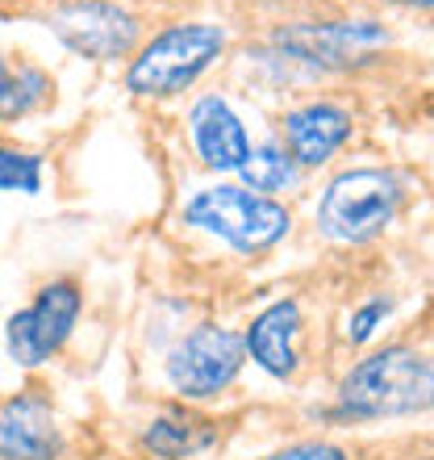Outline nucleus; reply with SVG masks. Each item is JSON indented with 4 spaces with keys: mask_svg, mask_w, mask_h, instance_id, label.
I'll list each match as a JSON object with an SVG mask.
<instances>
[{
    "mask_svg": "<svg viewBox=\"0 0 434 460\" xmlns=\"http://www.w3.org/2000/svg\"><path fill=\"white\" fill-rule=\"evenodd\" d=\"M297 335H301V305L284 297V302H272L264 314L251 318L247 327V351L251 360L272 376H292L297 373Z\"/></svg>",
    "mask_w": 434,
    "mask_h": 460,
    "instance_id": "obj_12",
    "label": "nucleus"
},
{
    "mask_svg": "<svg viewBox=\"0 0 434 460\" xmlns=\"http://www.w3.org/2000/svg\"><path fill=\"white\" fill-rule=\"evenodd\" d=\"M393 4H405V9H434V0H393Z\"/></svg>",
    "mask_w": 434,
    "mask_h": 460,
    "instance_id": "obj_19",
    "label": "nucleus"
},
{
    "mask_svg": "<svg viewBox=\"0 0 434 460\" xmlns=\"http://www.w3.org/2000/svg\"><path fill=\"white\" fill-rule=\"evenodd\" d=\"M0 189L4 193H38L42 189V159L17 146H0Z\"/></svg>",
    "mask_w": 434,
    "mask_h": 460,
    "instance_id": "obj_16",
    "label": "nucleus"
},
{
    "mask_svg": "<svg viewBox=\"0 0 434 460\" xmlns=\"http://www.w3.org/2000/svg\"><path fill=\"white\" fill-rule=\"evenodd\" d=\"M9 63H4V55H0V93H4V84H9Z\"/></svg>",
    "mask_w": 434,
    "mask_h": 460,
    "instance_id": "obj_20",
    "label": "nucleus"
},
{
    "mask_svg": "<svg viewBox=\"0 0 434 460\" xmlns=\"http://www.w3.org/2000/svg\"><path fill=\"white\" fill-rule=\"evenodd\" d=\"M50 93V80L38 67H22L17 75H9V84L0 93V118H25V113L42 105Z\"/></svg>",
    "mask_w": 434,
    "mask_h": 460,
    "instance_id": "obj_15",
    "label": "nucleus"
},
{
    "mask_svg": "<svg viewBox=\"0 0 434 460\" xmlns=\"http://www.w3.org/2000/svg\"><path fill=\"white\" fill-rule=\"evenodd\" d=\"M347 138H351V113L330 105V101H314V105L284 113V151L301 168H322Z\"/></svg>",
    "mask_w": 434,
    "mask_h": 460,
    "instance_id": "obj_11",
    "label": "nucleus"
},
{
    "mask_svg": "<svg viewBox=\"0 0 434 460\" xmlns=\"http://www.w3.org/2000/svg\"><path fill=\"white\" fill-rule=\"evenodd\" d=\"M276 47L297 63L343 72V67L368 63L380 47H388V30L380 22H297L280 25Z\"/></svg>",
    "mask_w": 434,
    "mask_h": 460,
    "instance_id": "obj_7",
    "label": "nucleus"
},
{
    "mask_svg": "<svg viewBox=\"0 0 434 460\" xmlns=\"http://www.w3.org/2000/svg\"><path fill=\"white\" fill-rule=\"evenodd\" d=\"M242 360H247V340L234 335L230 327L205 323L176 343V351L168 356V381L180 398L205 402L234 385V376L242 373Z\"/></svg>",
    "mask_w": 434,
    "mask_h": 460,
    "instance_id": "obj_5",
    "label": "nucleus"
},
{
    "mask_svg": "<svg viewBox=\"0 0 434 460\" xmlns=\"http://www.w3.org/2000/svg\"><path fill=\"white\" fill-rule=\"evenodd\" d=\"M430 373H434V364H430Z\"/></svg>",
    "mask_w": 434,
    "mask_h": 460,
    "instance_id": "obj_21",
    "label": "nucleus"
},
{
    "mask_svg": "<svg viewBox=\"0 0 434 460\" xmlns=\"http://www.w3.org/2000/svg\"><path fill=\"white\" fill-rule=\"evenodd\" d=\"M221 50H226V30L221 25H168L163 34H155L134 55L126 84L138 97H176L213 67Z\"/></svg>",
    "mask_w": 434,
    "mask_h": 460,
    "instance_id": "obj_2",
    "label": "nucleus"
},
{
    "mask_svg": "<svg viewBox=\"0 0 434 460\" xmlns=\"http://www.w3.org/2000/svg\"><path fill=\"white\" fill-rule=\"evenodd\" d=\"M47 25L72 55L92 59V63L126 59L134 50V42H138V17L126 13L121 4H108V0H75V4H63L59 13L47 17Z\"/></svg>",
    "mask_w": 434,
    "mask_h": 460,
    "instance_id": "obj_8",
    "label": "nucleus"
},
{
    "mask_svg": "<svg viewBox=\"0 0 434 460\" xmlns=\"http://www.w3.org/2000/svg\"><path fill=\"white\" fill-rule=\"evenodd\" d=\"M188 130H193V146L201 164L213 172H239L251 155V138L247 126L226 97H201L188 113Z\"/></svg>",
    "mask_w": 434,
    "mask_h": 460,
    "instance_id": "obj_10",
    "label": "nucleus"
},
{
    "mask_svg": "<svg viewBox=\"0 0 434 460\" xmlns=\"http://www.w3.org/2000/svg\"><path fill=\"white\" fill-rule=\"evenodd\" d=\"M401 181L385 168H351L326 184L317 226L334 243H368L397 218Z\"/></svg>",
    "mask_w": 434,
    "mask_h": 460,
    "instance_id": "obj_4",
    "label": "nucleus"
},
{
    "mask_svg": "<svg viewBox=\"0 0 434 460\" xmlns=\"http://www.w3.org/2000/svg\"><path fill=\"white\" fill-rule=\"evenodd\" d=\"M80 305H84V297H80L72 280H50L47 289H38L34 305L17 310L9 318V327H4L13 364H22V368L47 364L67 343L75 318H80Z\"/></svg>",
    "mask_w": 434,
    "mask_h": 460,
    "instance_id": "obj_6",
    "label": "nucleus"
},
{
    "mask_svg": "<svg viewBox=\"0 0 434 460\" xmlns=\"http://www.w3.org/2000/svg\"><path fill=\"white\" fill-rule=\"evenodd\" d=\"M426 406H434V373L413 348L372 351L338 385L343 419H397Z\"/></svg>",
    "mask_w": 434,
    "mask_h": 460,
    "instance_id": "obj_1",
    "label": "nucleus"
},
{
    "mask_svg": "<svg viewBox=\"0 0 434 460\" xmlns=\"http://www.w3.org/2000/svg\"><path fill=\"white\" fill-rule=\"evenodd\" d=\"M184 222L217 234V239L230 243L242 255L276 247L292 226L289 209L280 201H272L264 193H251V189H239V184H217V189L193 193L188 206H184Z\"/></svg>",
    "mask_w": 434,
    "mask_h": 460,
    "instance_id": "obj_3",
    "label": "nucleus"
},
{
    "mask_svg": "<svg viewBox=\"0 0 434 460\" xmlns=\"http://www.w3.org/2000/svg\"><path fill=\"white\" fill-rule=\"evenodd\" d=\"M63 436L50 402L34 389L0 406V460H59Z\"/></svg>",
    "mask_w": 434,
    "mask_h": 460,
    "instance_id": "obj_9",
    "label": "nucleus"
},
{
    "mask_svg": "<svg viewBox=\"0 0 434 460\" xmlns=\"http://www.w3.org/2000/svg\"><path fill=\"white\" fill-rule=\"evenodd\" d=\"M388 310L393 305L385 302V297H372V302H363L355 314H351V323H347V340L351 343H368L376 335V327L388 318Z\"/></svg>",
    "mask_w": 434,
    "mask_h": 460,
    "instance_id": "obj_17",
    "label": "nucleus"
},
{
    "mask_svg": "<svg viewBox=\"0 0 434 460\" xmlns=\"http://www.w3.org/2000/svg\"><path fill=\"white\" fill-rule=\"evenodd\" d=\"M213 444H217V427L209 419H196V414L184 411L159 414L143 436V448L159 460H188L196 452L213 448Z\"/></svg>",
    "mask_w": 434,
    "mask_h": 460,
    "instance_id": "obj_13",
    "label": "nucleus"
},
{
    "mask_svg": "<svg viewBox=\"0 0 434 460\" xmlns=\"http://www.w3.org/2000/svg\"><path fill=\"white\" fill-rule=\"evenodd\" d=\"M264 460H351L338 444H326V439H309V444H292V448H280Z\"/></svg>",
    "mask_w": 434,
    "mask_h": 460,
    "instance_id": "obj_18",
    "label": "nucleus"
},
{
    "mask_svg": "<svg viewBox=\"0 0 434 460\" xmlns=\"http://www.w3.org/2000/svg\"><path fill=\"white\" fill-rule=\"evenodd\" d=\"M239 176L247 181L251 193H284V189L297 184L301 164L284 151V143H264V146H251V155L239 168Z\"/></svg>",
    "mask_w": 434,
    "mask_h": 460,
    "instance_id": "obj_14",
    "label": "nucleus"
}]
</instances>
